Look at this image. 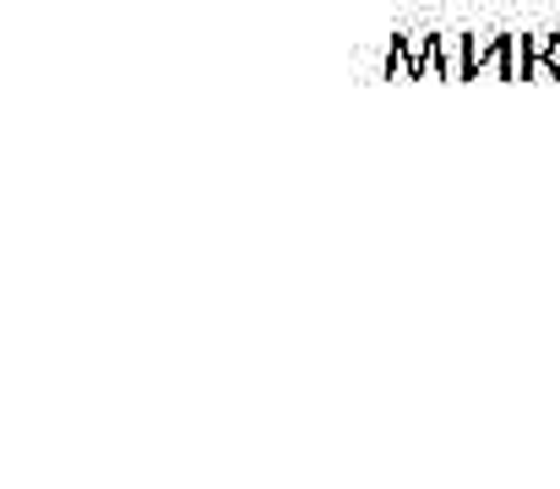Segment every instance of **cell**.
<instances>
[{
  "mask_svg": "<svg viewBox=\"0 0 560 489\" xmlns=\"http://www.w3.org/2000/svg\"><path fill=\"white\" fill-rule=\"evenodd\" d=\"M523 77L560 82V33H523Z\"/></svg>",
  "mask_w": 560,
  "mask_h": 489,
  "instance_id": "cell-1",
  "label": "cell"
}]
</instances>
